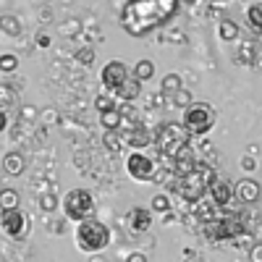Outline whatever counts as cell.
Wrapping results in <instances>:
<instances>
[{"label":"cell","mask_w":262,"mask_h":262,"mask_svg":"<svg viewBox=\"0 0 262 262\" xmlns=\"http://www.w3.org/2000/svg\"><path fill=\"white\" fill-rule=\"evenodd\" d=\"M176 8H179V0H128L121 13V27L131 37H142L163 27L176 13Z\"/></svg>","instance_id":"1"},{"label":"cell","mask_w":262,"mask_h":262,"mask_svg":"<svg viewBox=\"0 0 262 262\" xmlns=\"http://www.w3.org/2000/svg\"><path fill=\"white\" fill-rule=\"evenodd\" d=\"M74 238H76L79 252L97 254V252L107 249V244H111V228H107L102 221H97V217H86V221L76 223Z\"/></svg>","instance_id":"2"},{"label":"cell","mask_w":262,"mask_h":262,"mask_svg":"<svg viewBox=\"0 0 262 262\" xmlns=\"http://www.w3.org/2000/svg\"><path fill=\"white\" fill-rule=\"evenodd\" d=\"M210 184H212V170H210V165L200 163L196 170L186 173V176H176L173 191L186 202H202V196L210 191Z\"/></svg>","instance_id":"3"},{"label":"cell","mask_w":262,"mask_h":262,"mask_svg":"<svg viewBox=\"0 0 262 262\" xmlns=\"http://www.w3.org/2000/svg\"><path fill=\"white\" fill-rule=\"evenodd\" d=\"M155 147L160 152V158L165 160H176L179 152L184 147H189V134L181 123H163L158 131H155Z\"/></svg>","instance_id":"4"},{"label":"cell","mask_w":262,"mask_h":262,"mask_svg":"<svg viewBox=\"0 0 262 262\" xmlns=\"http://www.w3.org/2000/svg\"><path fill=\"white\" fill-rule=\"evenodd\" d=\"M247 223H244V215L231 212V215H221L210 223H202V236L210 238V242H233V238L244 236Z\"/></svg>","instance_id":"5"},{"label":"cell","mask_w":262,"mask_h":262,"mask_svg":"<svg viewBox=\"0 0 262 262\" xmlns=\"http://www.w3.org/2000/svg\"><path fill=\"white\" fill-rule=\"evenodd\" d=\"M215 121H217V113H215V107L207 105V102H191L184 111V116H181V126L186 128L189 137L210 134V128L215 126Z\"/></svg>","instance_id":"6"},{"label":"cell","mask_w":262,"mask_h":262,"mask_svg":"<svg viewBox=\"0 0 262 262\" xmlns=\"http://www.w3.org/2000/svg\"><path fill=\"white\" fill-rule=\"evenodd\" d=\"M63 215L69 221H86V217H95V196L86 189H71L63 196Z\"/></svg>","instance_id":"7"},{"label":"cell","mask_w":262,"mask_h":262,"mask_svg":"<svg viewBox=\"0 0 262 262\" xmlns=\"http://www.w3.org/2000/svg\"><path fill=\"white\" fill-rule=\"evenodd\" d=\"M126 173L134 181H163L160 179V165L155 158L144 155L142 149H134L131 155H126Z\"/></svg>","instance_id":"8"},{"label":"cell","mask_w":262,"mask_h":262,"mask_svg":"<svg viewBox=\"0 0 262 262\" xmlns=\"http://www.w3.org/2000/svg\"><path fill=\"white\" fill-rule=\"evenodd\" d=\"M131 76H134V71H128L126 63L111 60V63H105V69H102V74H100V81H102V86H105V92L116 95Z\"/></svg>","instance_id":"9"},{"label":"cell","mask_w":262,"mask_h":262,"mask_svg":"<svg viewBox=\"0 0 262 262\" xmlns=\"http://www.w3.org/2000/svg\"><path fill=\"white\" fill-rule=\"evenodd\" d=\"M3 231H6V236L21 242V238L29 233V215L21 210V207H16V210H3Z\"/></svg>","instance_id":"10"},{"label":"cell","mask_w":262,"mask_h":262,"mask_svg":"<svg viewBox=\"0 0 262 262\" xmlns=\"http://www.w3.org/2000/svg\"><path fill=\"white\" fill-rule=\"evenodd\" d=\"M207 194H210V202H212L215 207L226 210V207H231V202L236 200V186H233L228 179H223V176H215Z\"/></svg>","instance_id":"11"},{"label":"cell","mask_w":262,"mask_h":262,"mask_svg":"<svg viewBox=\"0 0 262 262\" xmlns=\"http://www.w3.org/2000/svg\"><path fill=\"white\" fill-rule=\"evenodd\" d=\"M123 142H126L128 147H134V149H142V147H147V144H155V134H149V128L139 123V126L126 128Z\"/></svg>","instance_id":"12"},{"label":"cell","mask_w":262,"mask_h":262,"mask_svg":"<svg viewBox=\"0 0 262 262\" xmlns=\"http://www.w3.org/2000/svg\"><path fill=\"white\" fill-rule=\"evenodd\" d=\"M259 194H262V189L254 179H242L236 184V200L244 202V205H254L259 200Z\"/></svg>","instance_id":"13"},{"label":"cell","mask_w":262,"mask_h":262,"mask_svg":"<svg viewBox=\"0 0 262 262\" xmlns=\"http://www.w3.org/2000/svg\"><path fill=\"white\" fill-rule=\"evenodd\" d=\"M170 165H173V170H176V176H186V173H191V170L200 168V160H196V155H194L191 147H184V149L179 152V158L173 160Z\"/></svg>","instance_id":"14"},{"label":"cell","mask_w":262,"mask_h":262,"mask_svg":"<svg viewBox=\"0 0 262 262\" xmlns=\"http://www.w3.org/2000/svg\"><path fill=\"white\" fill-rule=\"evenodd\" d=\"M126 221H128V228L134 233H147L149 226H152V212H147L144 207H134L126 215Z\"/></svg>","instance_id":"15"},{"label":"cell","mask_w":262,"mask_h":262,"mask_svg":"<svg viewBox=\"0 0 262 262\" xmlns=\"http://www.w3.org/2000/svg\"><path fill=\"white\" fill-rule=\"evenodd\" d=\"M142 95V81L137 79V76H131L123 86H121V90L116 92V97L118 100H123V102H131V100H137Z\"/></svg>","instance_id":"16"},{"label":"cell","mask_w":262,"mask_h":262,"mask_svg":"<svg viewBox=\"0 0 262 262\" xmlns=\"http://www.w3.org/2000/svg\"><path fill=\"white\" fill-rule=\"evenodd\" d=\"M238 34H242V27H238L233 18H223L221 24H217V37L223 42H236Z\"/></svg>","instance_id":"17"},{"label":"cell","mask_w":262,"mask_h":262,"mask_svg":"<svg viewBox=\"0 0 262 262\" xmlns=\"http://www.w3.org/2000/svg\"><path fill=\"white\" fill-rule=\"evenodd\" d=\"M3 168H6V173H11V176H18V173L27 168V160H24V155H18V152H8L6 160H3Z\"/></svg>","instance_id":"18"},{"label":"cell","mask_w":262,"mask_h":262,"mask_svg":"<svg viewBox=\"0 0 262 262\" xmlns=\"http://www.w3.org/2000/svg\"><path fill=\"white\" fill-rule=\"evenodd\" d=\"M247 21H249V27L262 32V0H257V3H249L247 6Z\"/></svg>","instance_id":"19"},{"label":"cell","mask_w":262,"mask_h":262,"mask_svg":"<svg viewBox=\"0 0 262 262\" xmlns=\"http://www.w3.org/2000/svg\"><path fill=\"white\" fill-rule=\"evenodd\" d=\"M254 58H257V48H254V42H244V45L238 48V53H236V63H238V66H252V63H254Z\"/></svg>","instance_id":"20"},{"label":"cell","mask_w":262,"mask_h":262,"mask_svg":"<svg viewBox=\"0 0 262 262\" xmlns=\"http://www.w3.org/2000/svg\"><path fill=\"white\" fill-rule=\"evenodd\" d=\"M160 90H163V95L176 97V95L181 92V76H179V74H168V76L163 79V84H160Z\"/></svg>","instance_id":"21"},{"label":"cell","mask_w":262,"mask_h":262,"mask_svg":"<svg viewBox=\"0 0 262 262\" xmlns=\"http://www.w3.org/2000/svg\"><path fill=\"white\" fill-rule=\"evenodd\" d=\"M131 71H134V76L139 81H149L152 76H155V63H152V60H139Z\"/></svg>","instance_id":"22"},{"label":"cell","mask_w":262,"mask_h":262,"mask_svg":"<svg viewBox=\"0 0 262 262\" xmlns=\"http://www.w3.org/2000/svg\"><path fill=\"white\" fill-rule=\"evenodd\" d=\"M95 107L100 111V116H102V113H111V111H118V107H116V95H111V92H102V95H97Z\"/></svg>","instance_id":"23"},{"label":"cell","mask_w":262,"mask_h":262,"mask_svg":"<svg viewBox=\"0 0 262 262\" xmlns=\"http://www.w3.org/2000/svg\"><path fill=\"white\" fill-rule=\"evenodd\" d=\"M100 123H102L107 131H116V128H121V126H123V116H121V111L102 113V116H100Z\"/></svg>","instance_id":"24"},{"label":"cell","mask_w":262,"mask_h":262,"mask_svg":"<svg viewBox=\"0 0 262 262\" xmlns=\"http://www.w3.org/2000/svg\"><path fill=\"white\" fill-rule=\"evenodd\" d=\"M0 205H3V210H16L18 207V194L13 189H6L0 194Z\"/></svg>","instance_id":"25"},{"label":"cell","mask_w":262,"mask_h":262,"mask_svg":"<svg viewBox=\"0 0 262 262\" xmlns=\"http://www.w3.org/2000/svg\"><path fill=\"white\" fill-rule=\"evenodd\" d=\"M152 210L155 212H170V200H168V194H155L152 196Z\"/></svg>","instance_id":"26"},{"label":"cell","mask_w":262,"mask_h":262,"mask_svg":"<svg viewBox=\"0 0 262 262\" xmlns=\"http://www.w3.org/2000/svg\"><path fill=\"white\" fill-rule=\"evenodd\" d=\"M0 27H3L6 29V34H18V21L13 18V16H3V18H0Z\"/></svg>","instance_id":"27"},{"label":"cell","mask_w":262,"mask_h":262,"mask_svg":"<svg viewBox=\"0 0 262 262\" xmlns=\"http://www.w3.org/2000/svg\"><path fill=\"white\" fill-rule=\"evenodd\" d=\"M16 66H18V60H16V55H11V53L0 58V69H3V74H11Z\"/></svg>","instance_id":"28"},{"label":"cell","mask_w":262,"mask_h":262,"mask_svg":"<svg viewBox=\"0 0 262 262\" xmlns=\"http://www.w3.org/2000/svg\"><path fill=\"white\" fill-rule=\"evenodd\" d=\"M76 60H79V63H84V66H92V60H95L92 48H81V50L76 53Z\"/></svg>","instance_id":"29"},{"label":"cell","mask_w":262,"mask_h":262,"mask_svg":"<svg viewBox=\"0 0 262 262\" xmlns=\"http://www.w3.org/2000/svg\"><path fill=\"white\" fill-rule=\"evenodd\" d=\"M105 142H107V147H111V152H118V149H121V144H126V142H123V137H116L113 131L105 137Z\"/></svg>","instance_id":"30"},{"label":"cell","mask_w":262,"mask_h":262,"mask_svg":"<svg viewBox=\"0 0 262 262\" xmlns=\"http://www.w3.org/2000/svg\"><path fill=\"white\" fill-rule=\"evenodd\" d=\"M173 102H176V105H179V107H184V111H186V107H189V105H191V95H189V92H184V90H181V92H179V95H176V97H173Z\"/></svg>","instance_id":"31"},{"label":"cell","mask_w":262,"mask_h":262,"mask_svg":"<svg viewBox=\"0 0 262 262\" xmlns=\"http://www.w3.org/2000/svg\"><path fill=\"white\" fill-rule=\"evenodd\" d=\"M39 207H42V210H55V207H58V200H55L53 194H45V196L39 200Z\"/></svg>","instance_id":"32"},{"label":"cell","mask_w":262,"mask_h":262,"mask_svg":"<svg viewBox=\"0 0 262 262\" xmlns=\"http://www.w3.org/2000/svg\"><path fill=\"white\" fill-rule=\"evenodd\" d=\"M249 257H252V262H262V242H259V244H252Z\"/></svg>","instance_id":"33"},{"label":"cell","mask_w":262,"mask_h":262,"mask_svg":"<svg viewBox=\"0 0 262 262\" xmlns=\"http://www.w3.org/2000/svg\"><path fill=\"white\" fill-rule=\"evenodd\" d=\"M254 165H257V163H254V158H249V155H247V158H242V168H244L247 173H249V170H254Z\"/></svg>","instance_id":"34"},{"label":"cell","mask_w":262,"mask_h":262,"mask_svg":"<svg viewBox=\"0 0 262 262\" xmlns=\"http://www.w3.org/2000/svg\"><path fill=\"white\" fill-rule=\"evenodd\" d=\"M126 262H147V254H142V252H131Z\"/></svg>","instance_id":"35"},{"label":"cell","mask_w":262,"mask_h":262,"mask_svg":"<svg viewBox=\"0 0 262 262\" xmlns=\"http://www.w3.org/2000/svg\"><path fill=\"white\" fill-rule=\"evenodd\" d=\"M37 45H39V48H48V45H50V39H48L45 34H37Z\"/></svg>","instance_id":"36"},{"label":"cell","mask_w":262,"mask_h":262,"mask_svg":"<svg viewBox=\"0 0 262 262\" xmlns=\"http://www.w3.org/2000/svg\"><path fill=\"white\" fill-rule=\"evenodd\" d=\"M184 3H189V6H191V3H196V0H184Z\"/></svg>","instance_id":"37"},{"label":"cell","mask_w":262,"mask_h":262,"mask_svg":"<svg viewBox=\"0 0 262 262\" xmlns=\"http://www.w3.org/2000/svg\"><path fill=\"white\" fill-rule=\"evenodd\" d=\"M244 3H247V6H249V3H257V0H244Z\"/></svg>","instance_id":"38"},{"label":"cell","mask_w":262,"mask_h":262,"mask_svg":"<svg viewBox=\"0 0 262 262\" xmlns=\"http://www.w3.org/2000/svg\"><path fill=\"white\" fill-rule=\"evenodd\" d=\"M215 3H228V0H215Z\"/></svg>","instance_id":"39"},{"label":"cell","mask_w":262,"mask_h":262,"mask_svg":"<svg viewBox=\"0 0 262 262\" xmlns=\"http://www.w3.org/2000/svg\"><path fill=\"white\" fill-rule=\"evenodd\" d=\"M92 262H102V259H92Z\"/></svg>","instance_id":"40"}]
</instances>
